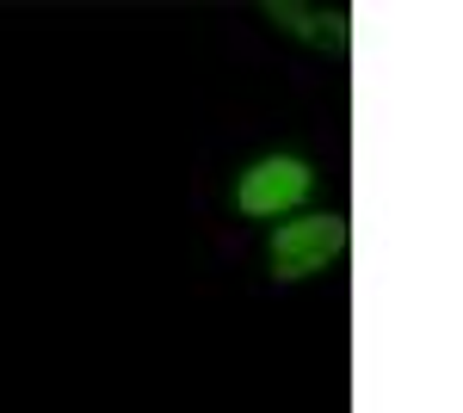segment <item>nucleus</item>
I'll list each match as a JSON object with an SVG mask.
<instances>
[{
    "instance_id": "3",
    "label": "nucleus",
    "mask_w": 463,
    "mask_h": 413,
    "mask_svg": "<svg viewBox=\"0 0 463 413\" xmlns=\"http://www.w3.org/2000/svg\"><path fill=\"white\" fill-rule=\"evenodd\" d=\"M266 19L285 25L290 37H303V43L346 50V13H321V6H303V0H266Z\"/></svg>"
},
{
    "instance_id": "1",
    "label": "nucleus",
    "mask_w": 463,
    "mask_h": 413,
    "mask_svg": "<svg viewBox=\"0 0 463 413\" xmlns=\"http://www.w3.org/2000/svg\"><path fill=\"white\" fill-rule=\"evenodd\" d=\"M346 247H353V222L334 216V210H321V216H290V222H279L272 241H266V259H272V277L279 284H297V277H316L327 266H340Z\"/></svg>"
},
{
    "instance_id": "2",
    "label": "nucleus",
    "mask_w": 463,
    "mask_h": 413,
    "mask_svg": "<svg viewBox=\"0 0 463 413\" xmlns=\"http://www.w3.org/2000/svg\"><path fill=\"white\" fill-rule=\"evenodd\" d=\"M309 185H316V173L303 155H260L235 173V210L253 222H279L309 198Z\"/></svg>"
}]
</instances>
